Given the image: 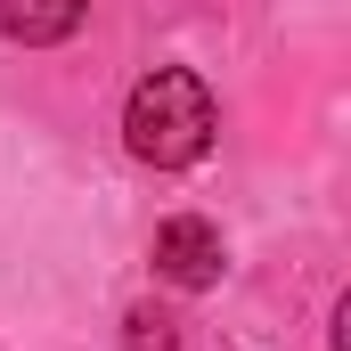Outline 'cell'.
I'll list each match as a JSON object with an SVG mask.
<instances>
[{"label": "cell", "mask_w": 351, "mask_h": 351, "mask_svg": "<svg viewBox=\"0 0 351 351\" xmlns=\"http://www.w3.org/2000/svg\"><path fill=\"white\" fill-rule=\"evenodd\" d=\"M123 343H131V351H172L180 335H172V319H164V311H131V335H123Z\"/></svg>", "instance_id": "4"}, {"label": "cell", "mask_w": 351, "mask_h": 351, "mask_svg": "<svg viewBox=\"0 0 351 351\" xmlns=\"http://www.w3.org/2000/svg\"><path fill=\"white\" fill-rule=\"evenodd\" d=\"M123 139H131L139 164H156V172H188V164L213 147V90H204V74H188V66H156L147 82L131 90V106H123Z\"/></svg>", "instance_id": "1"}, {"label": "cell", "mask_w": 351, "mask_h": 351, "mask_svg": "<svg viewBox=\"0 0 351 351\" xmlns=\"http://www.w3.org/2000/svg\"><path fill=\"white\" fill-rule=\"evenodd\" d=\"M156 269L172 278V286H213L221 278V229L204 221V213H172L164 229H156Z\"/></svg>", "instance_id": "2"}, {"label": "cell", "mask_w": 351, "mask_h": 351, "mask_svg": "<svg viewBox=\"0 0 351 351\" xmlns=\"http://www.w3.org/2000/svg\"><path fill=\"white\" fill-rule=\"evenodd\" d=\"M82 16H90V0H0V33L25 41V49H49L66 33H82Z\"/></svg>", "instance_id": "3"}]
</instances>
